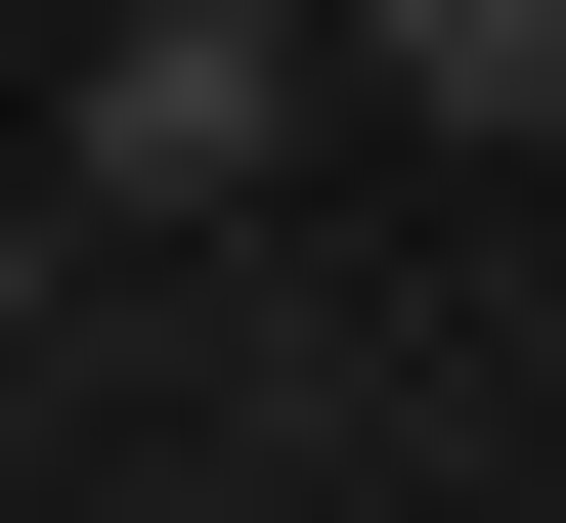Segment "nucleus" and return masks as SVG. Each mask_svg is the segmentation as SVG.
<instances>
[{
  "instance_id": "2",
  "label": "nucleus",
  "mask_w": 566,
  "mask_h": 523,
  "mask_svg": "<svg viewBox=\"0 0 566 523\" xmlns=\"http://www.w3.org/2000/svg\"><path fill=\"white\" fill-rule=\"evenodd\" d=\"M349 87L392 132H566V0H349Z\"/></svg>"
},
{
  "instance_id": "1",
  "label": "nucleus",
  "mask_w": 566,
  "mask_h": 523,
  "mask_svg": "<svg viewBox=\"0 0 566 523\" xmlns=\"http://www.w3.org/2000/svg\"><path fill=\"white\" fill-rule=\"evenodd\" d=\"M305 44H349V0H132V44H87V219H262L305 175Z\"/></svg>"
},
{
  "instance_id": "3",
  "label": "nucleus",
  "mask_w": 566,
  "mask_h": 523,
  "mask_svg": "<svg viewBox=\"0 0 566 523\" xmlns=\"http://www.w3.org/2000/svg\"><path fill=\"white\" fill-rule=\"evenodd\" d=\"M0 349H44V219H0Z\"/></svg>"
}]
</instances>
